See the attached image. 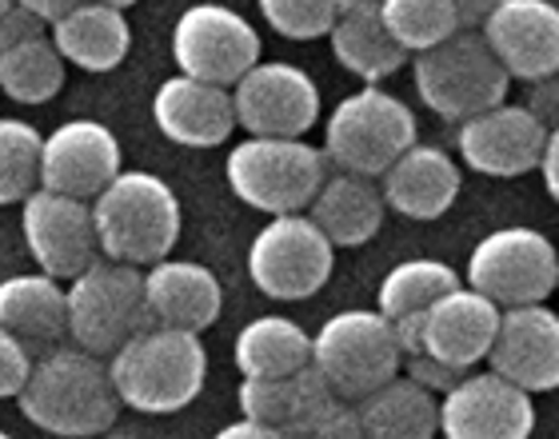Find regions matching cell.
Returning a JSON list of instances; mask_svg holds the SVG:
<instances>
[{
	"mask_svg": "<svg viewBox=\"0 0 559 439\" xmlns=\"http://www.w3.org/2000/svg\"><path fill=\"white\" fill-rule=\"evenodd\" d=\"M33 428L60 439H88L117 424L120 400L108 380V364L81 347H48L16 395Z\"/></svg>",
	"mask_w": 559,
	"mask_h": 439,
	"instance_id": "1",
	"label": "cell"
},
{
	"mask_svg": "<svg viewBox=\"0 0 559 439\" xmlns=\"http://www.w3.org/2000/svg\"><path fill=\"white\" fill-rule=\"evenodd\" d=\"M108 380L117 388L120 407L140 416H173L204 392L209 352L197 332L148 324L112 352Z\"/></svg>",
	"mask_w": 559,
	"mask_h": 439,
	"instance_id": "2",
	"label": "cell"
},
{
	"mask_svg": "<svg viewBox=\"0 0 559 439\" xmlns=\"http://www.w3.org/2000/svg\"><path fill=\"white\" fill-rule=\"evenodd\" d=\"M88 209H93L100 256L132 268H148L164 256H173L180 228H185L180 197L168 188V180L152 173L120 168L112 185L88 200Z\"/></svg>",
	"mask_w": 559,
	"mask_h": 439,
	"instance_id": "3",
	"label": "cell"
},
{
	"mask_svg": "<svg viewBox=\"0 0 559 439\" xmlns=\"http://www.w3.org/2000/svg\"><path fill=\"white\" fill-rule=\"evenodd\" d=\"M236 200L264 216L308 212L328 176L324 152L304 137H248L228 152L224 164Z\"/></svg>",
	"mask_w": 559,
	"mask_h": 439,
	"instance_id": "4",
	"label": "cell"
},
{
	"mask_svg": "<svg viewBox=\"0 0 559 439\" xmlns=\"http://www.w3.org/2000/svg\"><path fill=\"white\" fill-rule=\"evenodd\" d=\"M412 81L419 100L452 124L508 100V88H512V76L491 57V48L476 28H455L440 45L416 52Z\"/></svg>",
	"mask_w": 559,
	"mask_h": 439,
	"instance_id": "5",
	"label": "cell"
},
{
	"mask_svg": "<svg viewBox=\"0 0 559 439\" xmlns=\"http://www.w3.org/2000/svg\"><path fill=\"white\" fill-rule=\"evenodd\" d=\"M404 352H400L396 328L376 308H348L328 316L324 328L312 335V368L324 376L340 404H356L380 383L400 376Z\"/></svg>",
	"mask_w": 559,
	"mask_h": 439,
	"instance_id": "6",
	"label": "cell"
},
{
	"mask_svg": "<svg viewBox=\"0 0 559 439\" xmlns=\"http://www.w3.org/2000/svg\"><path fill=\"white\" fill-rule=\"evenodd\" d=\"M64 316H69L72 344L81 352H93L100 359L112 356L124 340L152 324L144 308V272L96 256L93 264L69 280Z\"/></svg>",
	"mask_w": 559,
	"mask_h": 439,
	"instance_id": "7",
	"label": "cell"
},
{
	"mask_svg": "<svg viewBox=\"0 0 559 439\" xmlns=\"http://www.w3.org/2000/svg\"><path fill=\"white\" fill-rule=\"evenodd\" d=\"M419 137L416 112L400 96L364 84L360 93L344 96L324 124V161L340 173L380 176L400 152L412 149Z\"/></svg>",
	"mask_w": 559,
	"mask_h": 439,
	"instance_id": "8",
	"label": "cell"
},
{
	"mask_svg": "<svg viewBox=\"0 0 559 439\" xmlns=\"http://www.w3.org/2000/svg\"><path fill=\"white\" fill-rule=\"evenodd\" d=\"M559 284L556 244L539 228H496L467 256V288L488 296L496 308L544 304Z\"/></svg>",
	"mask_w": 559,
	"mask_h": 439,
	"instance_id": "9",
	"label": "cell"
},
{
	"mask_svg": "<svg viewBox=\"0 0 559 439\" xmlns=\"http://www.w3.org/2000/svg\"><path fill=\"white\" fill-rule=\"evenodd\" d=\"M332 268L336 248L308 220V212L272 216L248 244V280L280 304L316 296L332 280Z\"/></svg>",
	"mask_w": 559,
	"mask_h": 439,
	"instance_id": "10",
	"label": "cell"
},
{
	"mask_svg": "<svg viewBox=\"0 0 559 439\" xmlns=\"http://www.w3.org/2000/svg\"><path fill=\"white\" fill-rule=\"evenodd\" d=\"M173 60L192 81L233 88L260 60V33L236 9L204 0L180 12L173 28Z\"/></svg>",
	"mask_w": 559,
	"mask_h": 439,
	"instance_id": "11",
	"label": "cell"
},
{
	"mask_svg": "<svg viewBox=\"0 0 559 439\" xmlns=\"http://www.w3.org/2000/svg\"><path fill=\"white\" fill-rule=\"evenodd\" d=\"M228 93L248 137H304L320 120V84L288 60H257Z\"/></svg>",
	"mask_w": 559,
	"mask_h": 439,
	"instance_id": "12",
	"label": "cell"
},
{
	"mask_svg": "<svg viewBox=\"0 0 559 439\" xmlns=\"http://www.w3.org/2000/svg\"><path fill=\"white\" fill-rule=\"evenodd\" d=\"M536 400L496 371H464L440 395L443 439H532Z\"/></svg>",
	"mask_w": 559,
	"mask_h": 439,
	"instance_id": "13",
	"label": "cell"
},
{
	"mask_svg": "<svg viewBox=\"0 0 559 439\" xmlns=\"http://www.w3.org/2000/svg\"><path fill=\"white\" fill-rule=\"evenodd\" d=\"M551 128L527 112L524 105H500L467 116L455 128V152L460 161L479 176L515 180V176L536 173V161L548 144Z\"/></svg>",
	"mask_w": 559,
	"mask_h": 439,
	"instance_id": "14",
	"label": "cell"
},
{
	"mask_svg": "<svg viewBox=\"0 0 559 439\" xmlns=\"http://www.w3.org/2000/svg\"><path fill=\"white\" fill-rule=\"evenodd\" d=\"M21 204H24V216H21L24 248H28V256H33L36 268L45 276L64 284V280L84 272L100 256L88 200L60 197V192H48V188H33Z\"/></svg>",
	"mask_w": 559,
	"mask_h": 439,
	"instance_id": "15",
	"label": "cell"
},
{
	"mask_svg": "<svg viewBox=\"0 0 559 439\" xmlns=\"http://www.w3.org/2000/svg\"><path fill=\"white\" fill-rule=\"evenodd\" d=\"M120 140L100 120H64L40 137V188L60 197L93 200L120 173Z\"/></svg>",
	"mask_w": 559,
	"mask_h": 439,
	"instance_id": "16",
	"label": "cell"
},
{
	"mask_svg": "<svg viewBox=\"0 0 559 439\" xmlns=\"http://www.w3.org/2000/svg\"><path fill=\"white\" fill-rule=\"evenodd\" d=\"M512 81H548L559 72V9L551 0H500L476 28Z\"/></svg>",
	"mask_w": 559,
	"mask_h": 439,
	"instance_id": "17",
	"label": "cell"
},
{
	"mask_svg": "<svg viewBox=\"0 0 559 439\" xmlns=\"http://www.w3.org/2000/svg\"><path fill=\"white\" fill-rule=\"evenodd\" d=\"M496 376L524 388L527 395L556 392L559 383V316L548 304L500 308L488 356Z\"/></svg>",
	"mask_w": 559,
	"mask_h": 439,
	"instance_id": "18",
	"label": "cell"
},
{
	"mask_svg": "<svg viewBox=\"0 0 559 439\" xmlns=\"http://www.w3.org/2000/svg\"><path fill=\"white\" fill-rule=\"evenodd\" d=\"M496 324H500V308L476 288L460 284L416 316V352L455 371H472L488 356Z\"/></svg>",
	"mask_w": 559,
	"mask_h": 439,
	"instance_id": "19",
	"label": "cell"
},
{
	"mask_svg": "<svg viewBox=\"0 0 559 439\" xmlns=\"http://www.w3.org/2000/svg\"><path fill=\"white\" fill-rule=\"evenodd\" d=\"M144 308L156 328L176 332H204L221 320L224 288L216 272L197 260H173L164 256L144 272Z\"/></svg>",
	"mask_w": 559,
	"mask_h": 439,
	"instance_id": "20",
	"label": "cell"
},
{
	"mask_svg": "<svg viewBox=\"0 0 559 439\" xmlns=\"http://www.w3.org/2000/svg\"><path fill=\"white\" fill-rule=\"evenodd\" d=\"M152 120L160 128V137L180 149H216L236 128L233 93L176 72L152 96Z\"/></svg>",
	"mask_w": 559,
	"mask_h": 439,
	"instance_id": "21",
	"label": "cell"
},
{
	"mask_svg": "<svg viewBox=\"0 0 559 439\" xmlns=\"http://www.w3.org/2000/svg\"><path fill=\"white\" fill-rule=\"evenodd\" d=\"M236 404H240L245 419L269 424V428L296 439L320 416H328L340 400L332 395L324 376L308 364V368L292 371V376H245L240 388H236Z\"/></svg>",
	"mask_w": 559,
	"mask_h": 439,
	"instance_id": "22",
	"label": "cell"
},
{
	"mask_svg": "<svg viewBox=\"0 0 559 439\" xmlns=\"http://www.w3.org/2000/svg\"><path fill=\"white\" fill-rule=\"evenodd\" d=\"M384 209L408 220H440L460 197V164L436 144H412L380 173Z\"/></svg>",
	"mask_w": 559,
	"mask_h": 439,
	"instance_id": "23",
	"label": "cell"
},
{
	"mask_svg": "<svg viewBox=\"0 0 559 439\" xmlns=\"http://www.w3.org/2000/svg\"><path fill=\"white\" fill-rule=\"evenodd\" d=\"M48 40L57 45L64 64H76L84 72H112L129 57L132 24L120 9H108L100 0H81L48 24Z\"/></svg>",
	"mask_w": 559,
	"mask_h": 439,
	"instance_id": "24",
	"label": "cell"
},
{
	"mask_svg": "<svg viewBox=\"0 0 559 439\" xmlns=\"http://www.w3.org/2000/svg\"><path fill=\"white\" fill-rule=\"evenodd\" d=\"M384 197L372 176L336 173L324 176L320 192L308 204V220L324 232L332 248H364L384 228Z\"/></svg>",
	"mask_w": 559,
	"mask_h": 439,
	"instance_id": "25",
	"label": "cell"
},
{
	"mask_svg": "<svg viewBox=\"0 0 559 439\" xmlns=\"http://www.w3.org/2000/svg\"><path fill=\"white\" fill-rule=\"evenodd\" d=\"M328 45L332 57L364 84L388 81L400 72V64H408V52L388 36L376 0H344L328 28Z\"/></svg>",
	"mask_w": 559,
	"mask_h": 439,
	"instance_id": "26",
	"label": "cell"
},
{
	"mask_svg": "<svg viewBox=\"0 0 559 439\" xmlns=\"http://www.w3.org/2000/svg\"><path fill=\"white\" fill-rule=\"evenodd\" d=\"M0 328L12 332L28 352H48L69 335L64 288L45 272L0 280Z\"/></svg>",
	"mask_w": 559,
	"mask_h": 439,
	"instance_id": "27",
	"label": "cell"
},
{
	"mask_svg": "<svg viewBox=\"0 0 559 439\" xmlns=\"http://www.w3.org/2000/svg\"><path fill=\"white\" fill-rule=\"evenodd\" d=\"M356 419L368 439H436L440 436V395L419 388L404 371L356 400Z\"/></svg>",
	"mask_w": 559,
	"mask_h": 439,
	"instance_id": "28",
	"label": "cell"
},
{
	"mask_svg": "<svg viewBox=\"0 0 559 439\" xmlns=\"http://www.w3.org/2000/svg\"><path fill=\"white\" fill-rule=\"evenodd\" d=\"M240 376H292L312 364V335L288 316H257L233 340Z\"/></svg>",
	"mask_w": 559,
	"mask_h": 439,
	"instance_id": "29",
	"label": "cell"
},
{
	"mask_svg": "<svg viewBox=\"0 0 559 439\" xmlns=\"http://www.w3.org/2000/svg\"><path fill=\"white\" fill-rule=\"evenodd\" d=\"M64 57L45 36H33L24 45L0 52V93L16 105H48L64 88Z\"/></svg>",
	"mask_w": 559,
	"mask_h": 439,
	"instance_id": "30",
	"label": "cell"
},
{
	"mask_svg": "<svg viewBox=\"0 0 559 439\" xmlns=\"http://www.w3.org/2000/svg\"><path fill=\"white\" fill-rule=\"evenodd\" d=\"M452 288H460V272L452 264H443V260H404L388 272L380 292H376V312H384L388 320L416 316Z\"/></svg>",
	"mask_w": 559,
	"mask_h": 439,
	"instance_id": "31",
	"label": "cell"
},
{
	"mask_svg": "<svg viewBox=\"0 0 559 439\" xmlns=\"http://www.w3.org/2000/svg\"><path fill=\"white\" fill-rule=\"evenodd\" d=\"M376 4H380V21H384L388 36L412 57L440 45L443 36L460 28L452 0H376Z\"/></svg>",
	"mask_w": 559,
	"mask_h": 439,
	"instance_id": "32",
	"label": "cell"
},
{
	"mask_svg": "<svg viewBox=\"0 0 559 439\" xmlns=\"http://www.w3.org/2000/svg\"><path fill=\"white\" fill-rule=\"evenodd\" d=\"M40 173V132L28 120L16 116H0V209L4 204H21Z\"/></svg>",
	"mask_w": 559,
	"mask_h": 439,
	"instance_id": "33",
	"label": "cell"
},
{
	"mask_svg": "<svg viewBox=\"0 0 559 439\" xmlns=\"http://www.w3.org/2000/svg\"><path fill=\"white\" fill-rule=\"evenodd\" d=\"M257 4L272 33L284 40H320L328 36L344 0H257Z\"/></svg>",
	"mask_w": 559,
	"mask_h": 439,
	"instance_id": "34",
	"label": "cell"
},
{
	"mask_svg": "<svg viewBox=\"0 0 559 439\" xmlns=\"http://www.w3.org/2000/svg\"><path fill=\"white\" fill-rule=\"evenodd\" d=\"M33 371V352L12 332L0 328V400H16Z\"/></svg>",
	"mask_w": 559,
	"mask_h": 439,
	"instance_id": "35",
	"label": "cell"
},
{
	"mask_svg": "<svg viewBox=\"0 0 559 439\" xmlns=\"http://www.w3.org/2000/svg\"><path fill=\"white\" fill-rule=\"evenodd\" d=\"M400 371H404L408 380H416L419 388H428L431 395H443L455 380H460V376H464V371L448 368V364H440V359L424 356V352H412V356H404Z\"/></svg>",
	"mask_w": 559,
	"mask_h": 439,
	"instance_id": "36",
	"label": "cell"
},
{
	"mask_svg": "<svg viewBox=\"0 0 559 439\" xmlns=\"http://www.w3.org/2000/svg\"><path fill=\"white\" fill-rule=\"evenodd\" d=\"M296 439H368L356 419V407L352 404H336L328 416H320L308 431H300Z\"/></svg>",
	"mask_w": 559,
	"mask_h": 439,
	"instance_id": "37",
	"label": "cell"
},
{
	"mask_svg": "<svg viewBox=\"0 0 559 439\" xmlns=\"http://www.w3.org/2000/svg\"><path fill=\"white\" fill-rule=\"evenodd\" d=\"M48 24L40 21V16H33L28 9H21V4H12L4 16H0V52L12 45H24V40H33V36H45Z\"/></svg>",
	"mask_w": 559,
	"mask_h": 439,
	"instance_id": "38",
	"label": "cell"
},
{
	"mask_svg": "<svg viewBox=\"0 0 559 439\" xmlns=\"http://www.w3.org/2000/svg\"><path fill=\"white\" fill-rule=\"evenodd\" d=\"M556 105H559V96H556V76H548V81H532L527 84V100L524 108L536 120H544L548 128H556Z\"/></svg>",
	"mask_w": 559,
	"mask_h": 439,
	"instance_id": "39",
	"label": "cell"
},
{
	"mask_svg": "<svg viewBox=\"0 0 559 439\" xmlns=\"http://www.w3.org/2000/svg\"><path fill=\"white\" fill-rule=\"evenodd\" d=\"M536 173L544 176V192H548L551 200L559 197V137H556V128H551V137L548 144H544V152H539V161H536Z\"/></svg>",
	"mask_w": 559,
	"mask_h": 439,
	"instance_id": "40",
	"label": "cell"
},
{
	"mask_svg": "<svg viewBox=\"0 0 559 439\" xmlns=\"http://www.w3.org/2000/svg\"><path fill=\"white\" fill-rule=\"evenodd\" d=\"M212 439H288V436L269 428V424H257V419H236V424L221 428Z\"/></svg>",
	"mask_w": 559,
	"mask_h": 439,
	"instance_id": "41",
	"label": "cell"
},
{
	"mask_svg": "<svg viewBox=\"0 0 559 439\" xmlns=\"http://www.w3.org/2000/svg\"><path fill=\"white\" fill-rule=\"evenodd\" d=\"M496 4H500V0H452L460 28H479V24H484V16H488Z\"/></svg>",
	"mask_w": 559,
	"mask_h": 439,
	"instance_id": "42",
	"label": "cell"
},
{
	"mask_svg": "<svg viewBox=\"0 0 559 439\" xmlns=\"http://www.w3.org/2000/svg\"><path fill=\"white\" fill-rule=\"evenodd\" d=\"M12 4H21V9H28L33 16H40L45 24H52L57 16H64L72 4H81V0H12Z\"/></svg>",
	"mask_w": 559,
	"mask_h": 439,
	"instance_id": "43",
	"label": "cell"
},
{
	"mask_svg": "<svg viewBox=\"0 0 559 439\" xmlns=\"http://www.w3.org/2000/svg\"><path fill=\"white\" fill-rule=\"evenodd\" d=\"M108 439H160V436H152V431H140V428H120V431L108 428Z\"/></svg>",
	"mask_w": 559,
	"mask_h": 439,
	"instance_id": "44",
	"label": "cell"
},
{
	"mask_svg": "<svg viewBox=\"0 0 559 439\" xmlns=\"http://www.w3.org/2000/svg\"><path fill=\"white\" fill-rule=\"evenodd\" d=\"M100 4H108V9H120V12H124V9H132L136 0H100Z\"/></svg>",
	"mask_w": 559,
	"mask_h": 439,
	"instance_id": "45",
	"label": "cell"
},
{
	"mask_svg": "<svg viewBox=\"0 0 559 439\" xmlns=\"http://www.w3.org/2000/svg\"><path fill=\"white\" fill-rule=\"evenodd\" d=\"M9 9H12V0H0V16H4Z\"/></svg>",
	"mask_w": 559,
	"mask_h": 439,
	"instance_id": "46",
	"label": "cell"
},
{
	"mask_svg": "<svg viewBox=\"0 0 559 439\" xmlns=\"http://www.w3.org/2000/svg\"><path fill=\"white\" fill-rule=\"evenodd\" d=\"M0 439H12V436H9V431H0Z\"/></svg>",
	"mask_w": 559,
	"mask_h": 439,
	"instance_id": "47",
	"label": "cell"
}]
</instances>
